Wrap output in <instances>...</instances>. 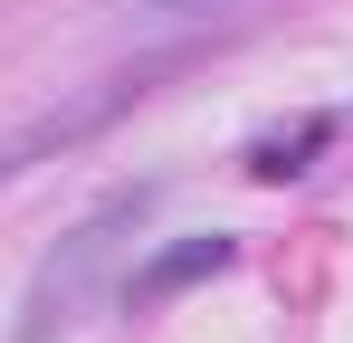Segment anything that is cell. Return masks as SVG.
Segmentation results:
<instances>
[{
  "label": "cell",
  "instance_id": "1",
  "mask_svg": "<svg viewBox=\"0 0 353 343\" xmlns=\"http://www.w3.org/2000/svg\"><path fill=\"white\" fill-rule=\"evenodd\" d=\"M153 200H163V191H153V181H134V191H115L105 210H86V220L39 258V277H29V295H19V343L77 334V324H86V305H96V295H115V277L134 267V248H143Z\"/></svg>",
  "mask_w": 353,
  "mask_h": 343
},
{
  "label": "cell",
  "instance_id": "2",
  "mask_svg": "<svg viewBox=\"0 0 353 343\" xmlns=\"http://www.w3.org/2000/svg\"><path fill=\"white\" fill-rule=\"evenodd\" d=\"M201 267H230V238H191V248H172V258H153V267L134 277V295H172V286H191Z\"/></svg>",
  "mask_w": 353,
  "mask_h": 343
},
{
  "label": "cell",
  "instance_id": "3",
  "mask_svg": "<svg viewBox=\"0 0 353 343\" xmlns=\"http://www.w3.org/2000/svg\"><path fill=\"white\" fill-rule=\"evenodd\" d=\"M153 19H210V10H230V0H143Z\"/></svg>",
  "mask_w": 353,
  "mask_h": 343
}]
</instances>
